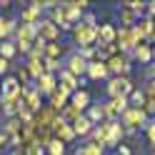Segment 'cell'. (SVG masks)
Wrapping results in <instances>:
<instances>
[{
  "label": "cell",
  "mask_w": 155,
  "mask_h": 155,
  "mask_svg": "<svg viewBox=\"0 0 155 155\" xmlns=\"http://www.w3.org/2000/svg\"><path fill=\"white\" fill-rule=\"evenodd\" d=\"M120 125H123L125 130L145 128V125H148V115H145V110H143V108H133V105H130V108L120 115Z\"/></svg>",
  "instance_id": "cell-1"
},
{
  "label": "cell",
  "mask_w": 155,
  "mask_h": 155,
  "mask_svg": "<svg viewBox=\"0 0 155 155\" xmlns=\"http://www.w3.org/2000/svg\"><path fill=\"white\" fill-rule=\"evenodd\" d=\"M105 65H108V73H113V78H128L130 73V58L125 53H115L105 60Z\"/></svg>",
  "instance_id": "cell-2"
},
{
  "label": "cell",
  "mask_w": 155,
  "mask_h": 155,
  "mask_svg": "<svg viewBox=\"0 0 155 155\" xmlns=\"http://www.w3.org/2000/svg\"><path fill=\"white\" fill-rule=\"evenodd\" d=\"M105 90H108L110 100H113V98H123V95L128 98L135 88H133V80H130V78H110V83L105 85Z\"/></svg>",
  "instance_id": "cell-3"
},
{
  "label": "cell",
  "mask_w": 155,
  "mask_h": 155,
  "mask_svg": "<svg viewBox=\"0 0 155 155\" xmlns=\"http://www.w3.org/2000/svg\"><path fill=\"white\" fill-rule=\"evenodd\" d=\"M60 118V113H58L55 108H50V105H43L40 110L35 113V128L38 130H53V125H55V120Z\"/></svg>",
  "instance_id": "cell-4"
},
{
  "label": "cell",
  "mask_w": 155,
  "mask_h": 155,
  "mask_svg": "<svg viewBox=\"0 0 155 155\" xmlns=\"http://www.w3.org/2000/svg\"><path fill=\"white\" fill-rule=\"evenodd\" d=\"M73 40L75 45H80V48H88L93 43H98V28H88V25H75L73 28Z\"/></svg>",
  "instance_id": "cell-5"
},
{
  "label": "cell",
  "mask_w": 155,
  "mask_h": 155,
  "mask_svg": "<svg viewBox=\"0 0 155 155\" xmlns=\"http://www.w3.org/2000/svg\"><path fill=\"white\" fill-rule=\"evenodd\" d=\"M20 95H23V103H25V108L30 110L33 115H35L38 110L43 108V95L35 90V85H25V88L20 90Z\"/></svg>",
  "instance_id": "cell-6"
},
{
  "label": "cell",
  "mask_w": 155,
  "mask_h": 155,
  "mask_svg": "<svg viewBox=\"0 0 155 155\" xmlns=\"http://www.w3.org/2000/svg\"><path fill=\"white\" fill-rule=\"evenodd\" d=\"M60 5H63V10H65L68 23H70V25H75L78 20H80L83 10H85V8H88L90 3H88V0H73V3H60Z\"/></svg>",
  "instance_id": "cell-7"
},
{
  "label": "cell",
  "mask_w": 155,
  "mask_h": 155,
  "mask_svg": "<svg viewBox=\"0 0 155 155\" xmlns=\"http://www.w3.org/2000/svg\"><path fill=\"white\" fill-rule=\"evenodd\" d=\"M65 70L70 73V75H75L78 80H80V75H85V73H88V60H85L80 53H73L70 58H68V63H65Z\"/></svg>",
  "instance_id": "cell-8"
},
{
  "label": "cell",
  "mask_w": 155,
  "mask_h": 155,
  "mask_svg": "<svg viewBox=\"0 0 155 155\" xmlns=\"http://www.w3.org/2000/svg\"><path fill=\"white\" fill-rule=\"evenodd\" d=\"M38 35H40L45 43H58V38H60V28H58L53 20H40V23H38Z\"/></svg>",
  "instance_id": "cell-9"
},
{
  "label": "cell",
  "mask_w": 155,
  "mask_h": 155,
  "mask_svg": "<svg viewBox=\"0 0 155 155\" xmlns=\"http://www.w3.org/2000/svg\"><path fill=\"white\" fill-rule=\"evenodd\" d=\"M23 90V85L18 83V78L15 75H8L3 83H0V100H5V98H15V95H20Z\"/></svg>",
  "instance_id": "cell-10"
},
{
  "label": "cell",
  "mask_w": 155,
  "mask_h": 155,
  "mask_svg": "<svg viewBox=\"0 0 155 155\" xmlns=\"http://www.w3.org/2000/svg\"><path fill=\"white\" fill-rule=\"evenodd\" d=\"M53 133H55V138L60 140V143H65V145L75 140V130H73V125H68V123H65V120H60V118L55 120Z\"/></svg>",
  "instance_id": "cell-11"
},
{
  "label": "cell",
  "mask_w": 155,
  "mask_h": 155,
  "mask_svg": "<svg viewBox=\"0 0 155 155\" xmlns=\"http://www.w3.org/2000/svg\"><path fill=\"white\" fill-rule=\"evenodd\" d=\"M0 103H3V115H8V118H18V115H20V110L25 108L23 95H15V98H5V100H0Z\"/></svg>",
  "instance_id": "cell-12"
},
{
  "label": "cell",
  "mask_w": 155,
  "mask_h": 155,
  "mask_svg": "<svg viewBox=\"0 0 155 155\" xmlns=\"http://www.w3.org/2000/svg\"><path fill=\"white\" fill-rule=\"evenodd\" d=\"M115 35H118V28L110 23H103L98 28V48L103 45H115Z\"/></svg>",
  "instance_id": "cell-13"
},
{
  "label": "cell",
  "mask_w": 155,
  "mask_h": 155,
  "mask_svg": "<svg viewBox=\"0 0 155 155\" xmlns=\"http://www.w3.org/2000/svg\"><path fill=\"white\" fill-rule=\"evenodd\" d=\"M15 38L18 40L15 43H35V38H38V25H15Z\"/></svg>",
  "instance_id": "cell-14"
},
{
  "label": "cell",
  "mask_w": 155,
  "mask_h": 155,
  "mask_svg": "<svg viewBox=\"0 0 155 155\" xmlns=\"http://www.w3.org/2000/svg\"><path fill=\"white\" fill-rule=\"evenodd\" d=\"M48 98H50V108H55L58 113H60V110L65 108V105L70 103V93H68V90H63L60 85H58V88H55L50 95H48Z\"/></svg>",
  "instance_id": "cell-15"
},
{
  "label": "cell",
  "mask_w": 155,
  "mask_h": 155,
  "mask_svg": "<svg viewBox=\"0 0 155 155\" xmlns=\"http://www.w3.org/2000/svg\"><path fill=\"white\" fill-rule=\"evenodd\" d=\"M55 88H58V78L50 75V73H45L40 80H35V90L40 93V95H50Z\"/></svg>",
  "instance_id": "cell-16"
},
{
  "label": "cell",
  "mask_w": 155,
  "mask_h": 155,
  "mask_svg": "<svg viewBox=\"0 0 155 155\" xmlns=\"http://www.w3.org/2000/svg\"><path fill=\"white\" fill-rule=\"evenodd\" d=\"M85 75H88L90 80H105V78H108V65H105L103 60H90Z\"/></svg>",
  "instance_id": "cell-17"
},
{
  "label": "cell",
  "mask_w": 155,
  "mask_h": 155,
  "mask_svg": "<svg viewBox=\"0 0 155 155\" xmlns=\"http://www.w3.org/2000/svg\"><path fill=\"white\" fill-rule=\"evenodd\" d=\"M70 105L83 113L85 108H90V93H88V90H83V88H78V90L70 95Z\"/></svg>",
  "instance_id": "cell-18"
},
{
  "label": "cell",
  "mask_w": 155,
  "mask_h": 155,
  "mask_svg": "<svg viewBox=\"0 0 155 155\" xmlns=\"http://www.w3.org/2000/svg\"><path fill=\"white\" fill-rule=\"evenodd\" d=\"M40 8H35L33 3L30 5H28V8H23V10H20V20L25 23V25H38V23H40Z\"/></svg>",
  "instance_id": "cell-19"
},
{
  "label": "cell",
  "mask_w": 155,
  "mask_h": 155,
  "mask_svg": "<svg viewBox=\"0 0 155 155\" xmlns=\"http://www.w3.org/2000/svg\"><path fill=\"white\" fill-rule=\"evenodd\" d=\"M133 58H135L140 65H150V63H153V45H148V43L138 45V48L133 50Z\"/></svg>",
  "instance_id": "cell-20"
},
{
  "label": "cell",
  "mask_w": 155,
  "mask_h": 155,
  "mask_svg": "<svg viewBox=\"0 0 155 155\" xmlns=\"http://www.w3.org/2000/svg\"><path fill=\"white\" fill-rule=\"evenodd\" d=\"M58 85L73 95V93L78 90V78H75V75H70V73H68L65 68H63V70H60V78H58Z\"/></svg>",
  "instance_id": "cell-21"
},
{
  "label": "cell",
  "mask_w": 155,
  "mask_h": 155,
  "mask_svg": "<svg viewBox=\"0 0 155 155\" xmlns=\"http://www.w3.org/2000/svg\"><path fill=\"white\" fill-rule=\"evenodd\" d=\"M28 73H30L33 80H40L45 75V65H43V58H28Z\"/></svg>",
  "instance_id": "cell-22"
},
{
  "label": "cell",
  "mask_w": 155,
  "mask_h": 155,
  "mask_svg": "<svg viewBox=\"0 0 155 155\" xmlns=\"http://www.w3.org/2000/svg\"><path fill=\"white\" fill-rule=\"evenodd\" d=\"M93 128H95V125L90 123V118H88V115H80V118L73 123V130H75V135H80V138L90 135V133H93Z\"/></svg>",
  "instance_id": "cell-23"
},
{
  "label": "cell",
  "mask_w": 155,
  "mask_h": 155,
  "mask_svg": "<svg viewBox=\"0 0 155 155\" xmlns=\"http://www.w3.org/2000/svg\"><path fill=\"white\" fill-rule=\"evenodd\" d=\"M63 55H65V45H60V43H45L43 58H50V60H60Z\"/></svg>",
  "instance_id": "cell-24"
},
{
  "label": "cell",
  "mask_w": 155,
  "mask_h": 155,
  "mask_svg": "<svg viewBox=\"0 0 155 155\" xmlns=\"http://www.w3.org/2000/svg\"><path fill=\"white\" fill-rule=\"evenodd\" d=\"M123 135H125V128L120 125V120H115V125H113V130H110V138H108V148H118L120 145V140H123Z\"/></svg>",
  "instance_id": "cell-25"
},
{
  "label": "cell",
  "mask_w": 155,
  "mask_h": 155,
  "mask_svg": "<svg viewBox=\"0 0 155 155\" xmlns=\"http://www.w3.org/2000/svg\"><path fill=\"white\" fill-rule=\"evenodd\" d=\"M135 28H138V30H140V35L145 38V43H148V38H150L153 28H155V20H153V18H140V20L135 23Z\"/></svg>",
  "instance_id": "cell-26"
},
{
  "label": "cell",
  "mask_w": 155,
  "mask_h": 155,
  "mask_svg": "<svg viewBox=\"0 0 155 155\" xmlns=\"http://www.w3.org/2000/svg\"><path fill=\"white\" fill-rule=\"evenodd\" d=\"M13 33H15V23L10 20V18L0 15V43L8 40V35H13Z\"/></svg>",
  "instance_id": "cell-27"
},
{
  "label": "cell",
  "mask_w": 155,
  "mask_h": 155,
  "mask_svg": "<svg viewBox=\"0 0 155 155\" xmlns=\"http://www.w3.org/2000/svg\"><path fill=\"white\" fill-rule=\"evenodd\" d=\"M80 115H83L80 110H78V108H73V105H70V103H68V105H65V108L60 110V120H65L68 125H73V123H75L78 118H80Z\"/></svg>",
  "instance_id": "cell-28"
},
{
  "label": "cell",
  "mask_w": 155,
  "mask_h": 155,
  "mask_svg": "<svg viewBox=\"0 0 155 155\" xmlns=\"http://www.w3.org/2000/svg\"><path fill=\"white\" fill-rule=\"evenodd\" d=\"M138 20H140V15H138V13L128 10V8H120V23H123V28H133Z\"/></svg>",
  "instance_id": "cell-29"
},
{
  "label": "cell",
  "mask_w": 155,
  "mask_h": 155,
  "mask_svg": "<svg viewBox=\"0 0 155 155\" xmlns=\"http://www.w3.org/2000/svg\"><path fill=\"white\" fill-rule=\"evenodd\" d=\"M18 53V45L13 40H3L0 43V58H5V60H10V58Z\"/></svg>",
  "instance_id": "cell-30"
},
{
  "label": "cell",
  "mask_w": 155,
  "mask_h": 155,
  "mask_svg": "<svg viewBox=\"0 0 155 155\" xmlns=\"http://www.w3.org/2000/svg\"><path fill=\"white\" fill-rule=\"evenodd\" d=\"M88 118H90L93 125H95V123H103V120H105V115H103V105H90V108H88Z\"/></svg>",
  "instance_id": "cell-31"
},
{
  "label": "cell",
  "mask_w": 155,
  "mask_h": 155,
  "mask_svg": "<svg viewBox=\"0 0 155 155\" xmlns=\"http://www.w3.org/2000/svg\"><path fill=\"white\" fill-rule=\"evenodd\" d=\"M128 100L133 103V108H143V103H145V90H138V88H135V90L128 95Z\"/></svg>",
  "instance_id": "cell-32"
},
{
  "label": "cell",
  "mask_w": 155,
  "mask_h": 155,
  "mask_svg": "<svg viewBox=\"0 0 155 155\" xmlns=\"http://www.w3.org/2000/svg\"><path fill=\"white\" fill-rule=\"evenodd\" d=\"M83 150H85V155H103V153H105L103 145H100V143H93V140H90V143H85V145H83Z\"/></svg>",
  "instance_id": "cell-33"
},
{
  "label": "cell",
  "mask_w": 155,
  "mask_h": 155,
  "mask_svg": "<svg viewBox=\"0 0 155 155\" xmlns=\"http://www.w3.org/2000/svg\"><path fill=\"white\" fill-rule=\"evenodd\" d=\"M15 78H18V83H20L23 88H25V85H30V73H28V68H25V65H23V68H18V75H15Z\"/></svg>",
  "instance_id": "cell-34"
},
{
  "label": "cell",
  "mask_w": 155,
  "mask_h": 155,
  "mask_svg": "<svg viewBox=\"0 0 155 155\" xmlns=\"http://www.w3.org/2000/svg\"><path fill=\"white\" fill-rule=\"evenodd\" d=\"M123 5L128 8V10H133V13H138V15H140V13L145 10V3H143V0H128V3H123Z\"/></svg>",
  "instance_id": "cell-35"
},
{
  "label": "cell",
  "mask_w": 155,
  "mask_h": 155,
  "mask_svg": "<svg viewBox=\"0 0 155 155\" xmlns=\"http://www.w3.org/2000/svg\"><path fill=\"white\" fill-rule=\"evenodd\" d=\"M145 98L155 103V80H150L148 85H145Z\"/></svg>",
  "instance_id": "cell-36"
},
{
  "label": "cell",
  "mask_w": 155,
  "mask_h": 155,
  "mask_svg": "<svg viewBox=\"0 0 155 155\" xmlns=\"http://www.w3.org/2000/svg\"><path fill=\"white\" fill-rule=\"evenodd\" d=\"M145 130H148V140L155 145V120H148V125H145Z\"/></svg>",
  "instance_id": "cell-37"
},
{
  "label": "cell",
  "mask_w": 155,
  "mask_h": 155,
  "mask_svg": "<svg viewBox=\"0 0 155 155\" xmlns=\"http://www.w3.org/2000/svg\"><path fill=\"white\" fill-rule=\"evenodd\" d=\"M25 155H45V150L40 145H30V148H25Z\"/></svg>",
  "instance_id": "cell-38"
},
{
  "label": "cell",
  "mask_w": 155,
  "mask_h": 155,
  "mask_svg": "<svg viewBox=\"0 0 155 155\" xmlns=\"http://www.w3.org/2000/svg\"><path fill=\"white\" fill-rule=\"evenodd\" d=\"M145 13H148L145 18H155V0L153 3H145Z\"/></svg>",
  "instance_id": "cell-39"
},
{
  "label": "cell",
  "mask_w": 155,
  "mask_h": 155,
  "mask_svg": "<svg viewBox=\"0 0 155 155\" xmlns=\"http://www.w3.org/2000/svg\"><path fill=\"white\" fill-rule=\"evenodd\" d=\"M8 143H10V138H8V133H5V130H0V150H3Z\"/></svg>",
  "instance_id": "cell-40"
},
{
  "label": "cell",
  "mask_w": 155,
  "mask_h": 155,
  "mask_svg": "<svg viewBox=\"0 0 155 155\" xmlns=\"http://www.w3.org/2000/svg\"><path fill=\"white\" fill-rule=\"evenodd\" d=\"M145 75H148L150 80H155V63H150L148 68H145Z\"/></svg>",
  "instance_id": "cell-41"
},
{
  "label": "cell",
  "mask_w": 155,
  "mask_h": 155,
  "mask_svg": "<svg viewBox=\"0 0 155 155\" xmlns=\"http://www.w3.org/2000/svg\"><path fill=\"white\" fill-rule=\"evenodd\" d=\"M8 68H10V60H5V58H0V75L8 73Z\"/></svg>",
  "instance_id": "cell-42"
},
{
  "label": "cell",
  "mask_w": 155,
  "mask_h": 155,
  "mask_svg": "<svg viewBox=\"0 0 155 155\" xmlns=\"http://www.w3.org/2000/svg\"><path fill=\"white\" fill-rule=\"evenodd\" d=\"M118 155H133V150L128 145H118Z\"/></svg>",
  "instance_id": "cell-43"
},
{
  "label": "cell",
  "mask_w": 155,
  "mask_h": 155,
  "mask_svg": "<svg viewBox=\"0 0 155 155\" xmlns=\"http://www.w3.org/2000/svg\"><path fill=\"white\" fill-rule=\"evenodd\" d=\"M148 43H153V48H155V28H153V33H150V38H148Z\"/></svg>",
  "instance_id": "cell-44"
},
{
  "label": "cell",
  "mask_w": 155,
  "mask_h": 155,
  "mask_svg": "<svg viewBox=\"0 0 155 155\" xmlns=\"http://www.w3.org/2000/svg\"><path fill=\"white\" fill-rule=\"evenodd\" d=\"M13 155H25V153L23 150H13Z\"/></svg>",
  "instance_id": "cell-45"
}]
</instances>
